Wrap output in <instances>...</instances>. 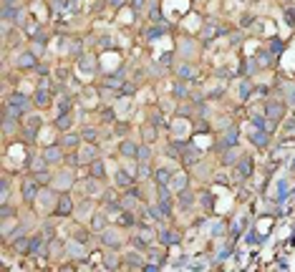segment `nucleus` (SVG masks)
I'll return each mask as SVG.
<instances>
[{
  "mask_svg": "<svg viewBox=\"0 0 295 272\" xmlns=\"http://www.w3.org/2000/svg\"><path fill=\"white\" fill-rule=\"evenodd\" d=\"M3 111H8V114H13V116H18V119H26L31 111H36V106H33V99H28V96L21 94V91H13V94L6 96Z\"/></svg>",
  "mask_w": 295,
  "mask_h": 272,
  "instance_id": "obj_1",
  "label": "nucleus"
},
{
  "mask_svg": "<svg viewBox=\"0 0 295 272\" xmlns=\"http://www.w3.org/2000/svg\"><path fill=\"white\" fill-rule=\"evenodd\" d=\"M96 239L106 247V249H121L124 247V237H121V227L119 224H109L106 229H101L96 234Z\"/></svg>",
  "mask_w": 295,
  "mask_h": 272,
  "instance_id": "obj_2",
  "label": "nucleus"
},
{
  "mask_svg": "<svg viewBox=\"0 0 295 272\" xmlns=\"http://www.w3.org/2000/svg\"><path fill=\"white\" fill-rule=\"evenodd\" d=\"M232 146H240V126H235V124L220 131L217 144H215V151L222 154L225 149H232Z\"/></svg>",
  "mask_w": 295,
  "mask_h": 272,
  "instance_id": "obj_3",
  "label": "nucleus"
},
{
  "mask_svg": "<svg viewBox=\"0 0 295 272\" xmlns=\"http://www.w3.org/2000/svg\"><path fill=\"white\" fill-rule=\"evenodd\" d=\"M76 214V202H73V197L68 194V192H61L58 194V202H56V207H53V212H51V217L53 219H68V217H73Z\"/></svg>",
  "mask_w": 295,
  "mask_h": 272,
  "instance_id": "obj_4",
  "label": "nucleus"
},
{
  "mask_svg": "<svg viewBox=\"0 0 295 272\" xmlns=\"http://www.w3.org/2000/svg\"><path fill=\"white\" fill-rule=\"evenodd\" d=\"M157 242L164 244V247H177V244H182V229L164 222V224L157 227Z\"/></svg>",
  "mask_w": 295,
  "mask_h": 272,
  "instance_id": "obj_5",
  "label": "nucleus"
},
{
  "mask_svg": "<svg viewBox=\"0 0 295 272\" xmlns=\"http://www.w3.org/2000/svg\"><path fill=\"white\" fill-rule=\"evenodd\" d=\"M41 126H43V116H38L36 111H31V114L23 119V129H21V134L26 136V141H28V144H36V139H38V134H41Z\"/></svg>",
  "mask_w": 295,
  "mask_h": 272,
  "instance_id": "obj_6",
  "label": "nucleus"
},
{
  "mask_svg": "<svg viewBox=\"0 0 295 272\" xmlns=\"http://www.w3.org/2000/svg\"><path fill=\"white\" fill-rule=\"evenodd\" d=\"M53 189L58 192H68L71 187H76V174H73V166H58V171H53V182H51Z\"/></svg>",
  "mask_w": 295,
  "mask_h": 272,
  "instance_id": "obj_7",
  "label": "nucleus"
},
{
  "mask_svg": "<svg viewBox=\"0 0 295 272\" xmlns=\"http://www.w3.org/2000/svg\"><path fill=\"white\" fill-rule=\"evenodd\" d=\"M285 111H287V101L285 99H267L262 104V114L270 119V121H282L285 119Z\"/></svg>",
  "mask_w": 295,
  "mask_h": 272,
  "instance_id": "obj_8",
  "label": "nucleus"
},
{
  "mask_svg": "<svg viewBox=\"0 0 295 272\" xmlns=\"http://www.w3.org/2000/svg\"><path fill=\"white\" fill-rule=\"evenodd\" d=\"M38 63H41V58H38V56H36L31 48L21 51V53L13 58V68H16V71H33Z\"/></svg>",
  "mask_w": 295,
  "mask_h": 272,
  "instance_id": "obj_9",
  "label": "nucleus"
},
{
  "mask_svg": "<svg viewBox=\"0 0 295 272\" xmlns=\"http://www.w3.org/2000/svg\"><path fill=\"white\" fill-rule=\"evenodd\" d=\"M174 202H177V209H179V212H189V209L200 202V197L194 194V189H192V187H187V189L174 192Z\"/></svg>",
  "mask_w": 295,
  "mask_h": 272,
  "instance_id": "obj_10",
  "label": "nucleus"
},
{
  "mask_svg": "<svg viewBox=\"0 0 295 272\" xmlns=\"http://www.w3.org/2000/svg\"><path fill=\"white\" fill-rule=\"evenodd\" d=\"M43 156H46V161L51 164V166H61L63 161H66V149L61 146V144H48V146H43V151H41Z\"/></svg>",
  "mask_w": 295,
  "mask_h": 272,
  "instance_id": "obj_11",
  "label": "nucleus"
},
{
  "mask_svg": "<svg viewBox=\"0 0 295 272\" xmlns=\"http://www.w3.org/2000/svg\"><path fill=\"white\" fill-rule=\"evenodd\" d=\"M111 182H114V187L116 189H129V187H134L136 184V176L129 171V169H124V166H116L114 169V174H111Z\"/></svg>",
  "mask_w": 295,
  "mask_h": 272,
  "instance_id": "obj_12",
  "label": "nucleus"
},
{
  "mask_svg": "<svg viewBox=\"0 0 295 272\" xmlns=\"http://www.w3.org/2000/svg\"><path fill=\"white\" fill-rule=\"evenodd\" d=\"M252 171H255V159H252L250 154H245V151H242L240 161L235 164V176H237L240 182H245V179H250V176H252Z\"/></svg>",
  "mask_w": 295,
  "mask_h": 272,
  "instance_id": "obj_13",
  "label": "nucleus"
},
{
  "mask_svg": "<svg viewBox=\"0 0 295 272\" xmlns=\"http://www.w3.org/2000/svg\"><path fill=\"white\" fill-rule=\"evenodd\" d=\"M66 257L68 259H73V262H86V257H88V244H83V242H78L76 237L66 244Z\"/></svg>",
  "mask_w": 295,
  "mask_h": 272,
  "instance_id": "obj_14",
  "label": "nucleus"
},
{
  "mask_svg": "<svg viewBox=\"0 0 295 272\" xmlns=\"http://www.w3.org/2000/svg\"><path fill=\"white\" fill-rule=\"evenodd\" d=\"M121 257H124V269H141L144 262H146V254L141 249H136V247L129 249V252H124Z\"/></svg>",
  "mask_w": 295,
  "mask_h": 272,
  "instance_id": "obj_15",
  "label": "nucleus"
},
{
  "mask_svg": "<svg viewBox=\"0 0 295 272\" xmlns=\"http://www.w3.org/2000/svg\"><path fill=\"white\" fill-rule=\"evenodd\" d=\"M33 106L36 109H51V104H53V91L51 88H43V86H36V91H33Z\"/></svg>",
  "mask_w": 295,
  "mask_h": 272,
  "instance_id": "obj_16",
  "label": "nucleus"
},
{
  "mask_svg": "<svg viewBox=\"0 0 295 272\" xmlns=\"http://www.w3.org/2000/svg\"><path fill=\"white\" fill-rule=\"evenodd\" d=\"M247 141H250L255 149H267V146H270V131L252 126V129L247 131Z\"/></svg>",
  "mask_w": 295,
  "mask_h": 272,
  "instance_id": "obj_17",
  "label": "nucleus"
},
{
  "mask_svg": "<svg viewBox=\"0 0 295 272\" xmlns=\"http://www.w3.org/2000/svg\"><path fill=\"white\" fill-rule=\"evenodd\" d=\"M58 144H61L66 151H76V149H81L83 136H81V131H63L61 139H58Z\"/></svg>",
  "mask_w": 295,
  "mask_h": 272,
  "instance_id": "obj_18",
  "label": "nucleus"
},
{
  "mask_svg": "<svg viewBox=\"0 0 295 272\" xmlns=\"http://www.w3.org/2000/svg\"><path fill=\"white\" fill-rule=\"evenodd\" d=\"M174 76L177 78H182V81H189V83H194L197 78H200V71L192 66V63H174Z\"/></svg>",
  "mask_w": 295,
  "mask_h": 272,
  "instance_id": "obj_19",
  "label": "nucleus"
},
{
  "mask_svg": "<svg viewBox=\"0 0 295 272\" xmlns=\"http://www.w3.org/2000/svg\"><path fill=\"white\" fill-rule=\"evenodd\" d=\"M240 156H242V149H240V146L225 149V151L220 154V166H222V169H235V164L240 161Z\"/></svg>",
  "mask_w": 295,
  "mask_h": 272,
  "instance_id": "obj_20",
  "label": "nucleus"
},
{
  "mask_svg": "<svg viewBox=\"0 0 295 272\" xmlns=\"http://www.w3.org/2000/svg\"><path fill=\"white\" fill-rule=\"evenodd\" d=\"M73 124H76V111H68V114H56L53 119V126L63 134V131H73Z\"/></svg>",
  "mask_w": 295,
  "mask_h": 272,
  "instance_id": "obj_21",
  "label": "nucleus"
},
{
  "mask_svg": "<svg viewBox=\"0 0 295 272\" xmlns=\"http://www.w3.org/2000/svg\"><path fill=\"white\" fill-rule=\"evenodd\" d=\"M136 149H139V141H134V139H121L116 144V154L124 159H136Z\"/></svg>",
  "mask_w": 295,
  "mask_h": 272,
  "instance_id": "obj_22",
  "label": "nucleus"
},
{
  "mask_svg": "<svg viewBox=\"0 0 295 272\" xmlns=\"http://www.w3.org/2000/svg\"><path fill=\"white\" fill-rule=\"evenodd\" d=\"M88 166V176H93V179H99V182H106L109 179V169H106V161L99 156V159H93L91 164H86Z\"/></svg>",
  "mask_w": 295,
  "mask_h": 272,
  "instance_id": "obj_23",
  "label": "nucleus"
},
{
  "mask_svg": "<svg viewBox=\"0 0 295 272\" xmlns=\"http://www.w3.org/2000/svg\"><path fill=\"white\" fill-rule=\"evenodd\" d=\"M63 257H66V242L58 239V237L48 239V259H51V262H58V259H63Z\"/></svg>",
  "mask_w": 295,
  "mask_h": 272,
  "instance_id": "obj_24",
  "label": "nucleus"
},
{
  "mask_svg": "<svg viewBox=\"0 0 295 272\" xmlns=\"http://www.w3.org/2000/svg\"><path fill=\"white\" fill-rule=\"evenodd\" d=\"M21 129H23V119H18V116L3 111V134L11 136V134H16V131H21Z\"/></svg>",
  "mask_w": 295,
  "mask_h": 272,
  "instance_id": "obj_25",
  "label": "nucleus"
},
{
  "mask_svg": "<svg viewBox=\"0 0 295 272\" xmlns=\"http://www.w3.org/2000/svg\"><path fill=\"white\" fill-rule=\"evenodd\" d=\"M93 197H86L81 204H76V214L73 217H78V222H83V219H91V214L96 212V207H93Z\"/></svg>",
  "mask_w": 295,
  "mask_h": 272,
  "instance_id": "obj_26",
  "label": "nucleus"
},
{
  "mask_svg": "<svg viewBox=\"0 0 295 272\" xmlns=\"http://www.w3.org/2000/svg\"><path fill=\"white\" fill-rule=\"evenodd\" d=\"M109 222H111V217H109L104 209H99V212H93V214H91V219H88V227H91V229L99 234L101 229H106V227H109Z\"/></svg>",
  "mask_w": 295,
  "mask_h": 272,
  "instance_id": "obj_27",
  "label": "nucleus"
},
{
  "mask_svg": "<svg viewBox=\"0 0 295 272\" xmlns=\"http://www.w3.org/2000/svg\"><path fill=\"white\" fill-rule=\"evenodd\" d=\"M172 99L174 101H187V99H192V91H189V81H177L174 86H172Z\"/></svg>",
  "mask_w": 295,
  "mask_h": 272,
  "instance_id": "obj_28",
  "label": "nucleus"
},
{
  "mask_svg": "<svg viewBox=\"0 0 295 272\" xmlns=\"http://www.w3.org/2000/svg\"><path fill=\"white\" fill-rule=\"evenodd\" d=\"M252 91H255V86H252V81L245 78V76H242V78L237 81V86H235V94H237L240 101H247V99L252 96Z\"/></svg>",
  "mask_w": 295,
  "mask_h": 272,
  "instance_id": "obj_29",
  "label": "nucleus"
},
{
  "mask_svg": "<svg viewBox=\"0 0 295 272\" xmlns=\"http://www.w3.org/2000/svg\"><path fill=\"white\" fill-rule=\"evenodd\" d=\"M174 171H177V164H174V166H157L152 179H154V184H169Z\"/></svg>",
  "mask_w": 295,
  "mask_h": 272,
  "instance_id": "obj_30",
  "label": "nucleus"
},
{
  "mask_svg": "<svg viewBox=\"0 0 295 272\" xmlns=\"http://www.w3.org/2000/svg\"><path fill=\"white\" fill-rule=\"evenodd\" d=\"M169 187H172L174 192H179V189H187V187H189V171H184V169L179 171V169H177V171L172 174V182H169Z\"/></svg>",
  "mask_w": 295,
  "mask_h": 272,
  "instance_id": "obj_31",
  "label": "nucleus"
},
{
  "mask_svg": "<svg viewBox=\"0 0 295 272\" xmlns=\"http://www.w3.org/2000/svg\"><path fill=\"white\" fill-rule=\"evenodd\" d=\"M81 136H83V141H86V144H99V139H101V129H96L93 124H83V126H81Z\"/></svg>",
  "mask_w": 295,
  "mask_h": 272,
  "instance_id": "obj_32",
  "label": "nucleus"
},
{
  "mask_svg": "<svg viewBox=\"0 0 295 272\" xmlns=\"http://www.w3.org/2000/svg\"><path fill=\"white\" fill-rule=\"evenodd\" d=\"M167 31H169V28H167L164 23H162V26H159V23H152L149 28L144 31V38H146V41H154V38H162V36H167Z\"/></svg>",
  "mask_w": 295,
  "mask_h": 272,
  "instance_id": "obj_33",
  "label": "nucleus"
},
{
  "mask_svg": "<svg viewBox=\"0 0 295 272\" xmlns=\"http://www.w3.org/2000/svg\"><path fill=\"white\" fill-rule=\"evenodd\" d=\"M152 159H154V149H152V144L141 141V144H139V149H136V161H152Z\"/></svg>",
  "mask_w": 295,
  "mask_h": 272,
  "instance_id": "obj_34",
  "label": "nucleus"
},
{
  "mask_svg": "<svg viewBox=\"0 0 295 272\" xmlns=\"http://www.w3.org/2000/svg\"><path fill=\"white\" fill-rule=\"evenodd\" d=\"M272 58H275V56L270 53V48H267V46H262V48H260V51L255 53V61L260 63V68H270Z\"/></svg>",
  "mask_w": 295,
  "mask_h": 272,
  "instance_id": "obj_35",
  "label": "nucleus"
},
{
  "mask_svg": "<svg viewBox=\"0 0 295 272\" xmlns=\"http://www.w3.org/2000/svg\"><path fill=\"white\" fill-rule=\"evenodd\" d=\"M68 56H71V58H76V61H78L81 56H86V53H83V41H81V38L68 41Z\"/></svg>",
  "mask_w": 295,
  "mask_h": 272,
  "instance_id": "obj_36",
  "label": "nucleus"
},
{
  "mask_svg": "<svg viewBox=\"0 0 295 272\" xmlns=\"http://www.w3.org/2000/svg\"><path fill=\"white\" fill-rule=\"evenodd\" d=\"M51 219H53V217H51ZM51 219H46V222L38 227V232H41L46 239H53V237H58V234H56V227H53V222H51Z\"/></svg>",
  "mask_w": 295,
  "mask_h": 272,
  "instance_id": "obj_37",
  "label": "nucleus"
},
{
  "mask_svg": "<svg viewBox=\"0 0 295 272\" xmlns=\"http://www.w3.org/2000/svg\"><path fill=\"white\" fill-rule=\"evenodd\" d=\"M149 21H152V23H159V21H162V8H159L157 3H152V8H149Z\"/></svg>",
  "mask_w": 295,
  "mask_h": 272,
  "instance_id": "obj_38",
  "label": "nucleus"
},
{
  "mask_svg": "<svg viewBox=\"0 0 295 272\" xmlns=\"http://www.w3.org/2000/svg\"><path fill=\"white\" fill-rule=\"evenodd\" d=\"M282 46H285V43H282L280 38H272L267 48H270V53H272V56H277V53H282Z\"/></svg>",
  "mask_w": 295,
  "mask_h": 272,
  "instance_id": "obj_39",
  "label": "nucleus"
},
{
  "mask_svg": "<svg viewBox=\"0 0 295 272\" xmlns=\"http://www.w3.org/2000/svg\"><path fill=\"white\" fill-rule=\"evenodd\" d=\"M114 134H116V136H121V139H126V134H129V124H119V121H116V124H114Z\"/></svg>",
  "mask_w": 295,
  "mask_h": 272,
  "instance_id": "obj_40",
  "label": "nucleus"
},
{
  "mask_svg": "<svg viewBox=\"0 0 295 272\" xmlns=\"http://www.w3.org/2000/svg\"><path fill=\"white\" fill-rule=\"evenodd\" d=\"M129 6H131L136 13H144V11H146V0H129Z\"/></svg>",
  "mask_w": 295,
  "mask_h": 272,
  "instance_id": "obj_41",
  "label": "nucleus"
},
{
  "mask_svg": "<svg viewBox=\"0 0 295 272\" xmlns=\"http://www.w3.org/2000/svg\"><path fill=\"white\" fill-rule=\"evenodd\" d=\"M287 197V182H280L277 184V202H282Z\"/></svg>",
  "mask_w": 295,
  "mask_h": 272,
  "instance_id": "obj_42",
  "label": "nucleus"
},
{
  "mask_svg": "<svg viewBox=\"0 0 295 272\" xmlns=\"http://www.w3.org/2000/svg\"><path fill=\"white\" fill-rule=\"evenodd\" d=\"M217 234H225V222H215L212 224V237H217Z\"/></svg>",
  "mask_w": 295,
  "mask_h": 272,
  "instance_id": "obj_43",
  "label": "nucleus"
},
{
  "mask_svg": "<svg viewBox=\"0 0 295 272\" xmlns=\"http://www.w3.org/2000/svg\"><path fill=\"white\" fill-rule=\"evenodd\" d=\"M109 3H111V8H124L129 0H109Z\"/></svg>",
  "mask_w": 295,
  "mask_h": 272,
  "instance_id": "obj_44",
  "label": "nucleus"
},
{
  "mask_svg": "<svg viewBox=\"0 0 295 272\" xmlns=\"http://www.w3.org/2000/svg\"><path fill=\"white\" fill-rule=\"evenodd\" d=\"M3 6H21V0H3Z\"/></svg>",
  "mask_w": 295,
  "mask_h": 272,
  "instance_id": "obj_45",
  "label": "nucleus"
},
{
  "mask_svg": "<svg viewBox=\"0 0 295 272\" xmlns=\"http://www.w3.org/2000/svg\"><path fill=\"white\" fill-rule=\"evenodd\" d=\"M280 3H290V0H280Z\"/></svg>",
  "mask_w": 295,
  "mask_h": 272,
  "instance_id": "obj_46",
  "label": "nucleus"
}]
</instances>
